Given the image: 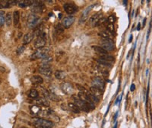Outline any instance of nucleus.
Listing matches in <instances>:
<instances>
[{"label":"nucleus","instance_id":"38","mask_svg":"<svg viewBox=\"0 0 152 128\" xmlns=\"http://www.w3.org/2000/svg\"><path fill=\"white\" fill-rule=\"evenodd\" d=\"M24 49H25V47L24 46V45H21V46L18 47V49H17V54L21 55V53H23V52L24 51Z\"/></svg>","mask_w":152,"mask_h":128},{"label":"nucleus","instance_id":"35","mask_svg":"<svg viewBox=\"0 0 152 128\" xmlns=\"http://www.w3.org/2000/svg\"><path fill=\"white\" fill-rule=\"evenodd\" d=\"M76 87L81 93H87V91L86 90V89L84 87V86H81L79 84H76Z\"/></svg>","mask_w":152,"mask_h":128},{"label":"nucleus","instance_id":"37","mask_svg":"<svg viewBox=\"0 0 152 128\" xmlns=\"http://www.w3.org/2000/svg\"><path fill=\"white\" fill-rule=\"evenodd\" d=\"M107 21H109V24H113V23L116 21V17L114 15H110V16H109Z\"/></svg>","mask_w":152,"mask_h":128},{"label":"nucleus","instance_id":"31","mask_svg":"<svg viewBox=\"0 0 152 128\" xmlns=\"http://www.w3.org/2000/svg\"><path fill=\"white\" fill-rule=\"evenodd\" d=\"M98 34H99L100 36H101V37L104 39H110V36L109 35V33H107V32H105V31H101Z\"/></svg>","mask_w":152,"mask_h":128},{"label":"nucleus","instance_id":"40","mask_svg":"<svg viewBox=\"0 0 152 128\" xmlns=\"http://www.w3.org/2000/svg\"><path fill=\"white\" fill-rule=\"evenodd\" d=\"M118 115H119V111H117L116 114H115V115H114V117H113V121H116V118H117V117H118Z\"/></svg>","mask_w":152,"mask_h":128},{"label":"nucleus","instance_id":"41","mask_svg":"<svg viewBox=\"0 0 152 128\" xmlns=\"http://www.w3.org/2000/svg\"><path fill=\"white\" fill-rule=\"evenodd\" d=\"M141 30V24L139 23V24H138V26H137V30Z\"/></svg>","mask_w":152,"mask_h":128},{"label":"nucleus","instance_id":"15","mask_svg":"<svg viewBox=\"0 0 152 128\" xmlns=\"http://www.w3.org/2000/svg\"><path fill=\"white\" fill-rule=\"evenodd\" d=\"M45 10V7L43 6V3H40L39 5H36L34 6V7H32L31 11H33V13H43Z\"/></svg>","mask_w":152,"mask_h":128},{"label":"nucleus","instance_id":"20","mask_svg":"<svg viewBox=\"0 0 152 128\" xmlns=\"http://www.w3.org/2000/svg\"><path fill=\"white\" fill-rule=\"evenodd\" d=\"M30 81L34 84H40V83H43V80L42 77L40 76H34L30 78Z\"/></svg>","mask_w":152,"mask_h":128},{"label":"nucleus","instance_id":"46","mask_svg":"<svg viewBox=\"0 0 152 128\" xmlns=\"http://www.w3.org/2000/svg\"><path fill=\"white\" fill-rule=\"evenodd\" d=\"M62 14H59V19H60V18H62Z\"/></svg>","mask_w":152,"mask_h":128},{"label":"nucleus","instance_id":"11","mask_svg":"<svg viewBox=\"0 0 152 128\" xmlns=\"http://www.w3.org/2000/svg\"><path fill=\"white\" fill-rule=\"evenodd\" d=\"M75 17H73V16L66 17H65L63 19L62 23V25L64 27V28L68 29L73 24V23L75 22Z\"/></svg>","mask_w":152,"mask_h":128},{"label":"nucleus","instance_id":"27","mask_svg":"<svg viewBox=\"0 0 152 128\" xmlns=\"http://www.w3.org/2000/svg\"><path fill=\"white\" fill-rule=\"evenodd\" d=\"M12 17L11 13H7L6 17H5V23H6L7 26H10L12 24Z\"/></svg>","mask_w":152,"mask_h":128},{"label":"nucleus","instance_id":"8","mask_svg":"<svg viewBox=\"0 0 152 128\" xmlns=\"http://www.w3.org/2000/svg\"><path fill=\"white\" fill-rule=\"evenodd\" d=\"M101 45H102V48L104 49L106 51H113L114 49V45L112 39H103L101 41Z\"/></svg>","mask_w":152,"mask_h":128},{"label":"nucleus","instance_id":"13","mask_svg":"<svg viewBox=\"0 0 152 128\" xmlns=\"http://www.w3.org/2000/svg\"><path fill=\"white\" fill-rule=\"evenodd\" d=\"M103 17V15L101 13H97V14H96V15H93L91 18H90V23L91 24L96 27L97 24V23L100 21V20L101 19V18Z\"/></svg>","mask_w":152,"mask_h":128},{"label":"nucleus","instance_id":"33","mask_svg":"<svg viewBox=\"0 0 152 128\" xmlns=\"http://www.w3.org/2000/svg\"><path fill=\"white\" fill-rule=\"evenodd\" d=\"M96 61H97L99 64H100V65H102L107 66V67H111V64L109 63V62H107V61H103V60H100V59H96Z\"/></svg>","mask_w":152,"mask_h":128},{"label":"nucleus","instance_id":"2","mask_svg":"<svg viewBox=\"0 0 152 128\" xmlns=\"http://www.w3.org/2000/svg\"><path fill=\"white\" fill-rule=\"evenodd\" d=\"M49 51V49L48 48L43 47L42 49H39L36 51L32 54V56H30L31 59H34V60H36V59L38 58H43L46 56H47V54Z\"/></svg>","mask_w":152,"mask_h":128},{"label":"nucleus","instance_id":"10","mask_svg":"<svg viewBox=\"0 0 152 128\" xmlns=\"http://www.w3.org/2000/svg\"><path fill=\"white\" fill-rule=\"evenodd\" d=\"M92 83H93L94 87L98 88L99 89L102 90V91L105 88V83H104V82H103V80L102 79L100 78V77H94V78L92 80Z\"/></svg>","mask_w":152,"mask_h":128},{"label":"nucleus","instance_id":"25","mask_svg":"<svg viewBox=\"0 0 152 128\" xmlns=\"http://www.w3.org/2000/svg\"><path fill=\"white\" fill-rule=\"evenodd\" d=\"M54 74H55V77H56V78L58 80H63V79H65V77H66L65 72L62 71H56L55 72Z\"/></svg>","mask_w":152,"mask_h":128},{"label":"nucleus","instance_id":"12","mask_svg":"<svg viewBox=\"0 0 152 128\" xmlns=\"http://www.w3.org/2000/svg\"><path fill=\"white\" fill-rule=\"evenodd\" d=\"M61 89L64 93L68 95H72L74 93V88L69 83H63L61 85Z\"/></svg>","mask_w":152,"mask_h":128},{"label":"nucleus","instance_id":"45","mask_svg":"<svg viewBox=\"0 0 152 128\" xmlns=\"http://www.w3.org/2000/svg\"><path fill=\"white\" fill-rule=\"evenodd\" d=\"M127 2H128L127 1H123V3H124V5H125V6H127V5H126Z\"/></svg>","mask_w":152,"mask_h":128},{"label":"nucleus","instance_id":"17","mask_svg":"<svg viewBox=\"0 0 152 128\" xmlns=\"http://www.w3.org/2000/svg\"><path fill=\"white\" fill-rule=\"evenodd\" d=\"M36 102L37 104H39L40 106H44V107H49V102L45 98H39Z\"/></svg>","mask_w":152,"mask_h":128},{"label":"nucleus","instance_id":"5","mask_svg":"<svg viewBox=\"0 0 152 128\" xmlns=\"http://www.w3.org/2000/svg\"><path fill=\"white\" fill-rule=\"evenodd\" d=\"M75 104L78 108H79L80 110H82V111H86V112H88L90 111L91 108L88 106V104H87L86 102L80 99H75Z\"/></svg>","mask_w":152,"mask_h":128},{"label":"nucleus","instance_id":"4","mask_svg":"<svg viewBox=\"0 0 152 128\" xmlns=\"http://www.w3.org/2000/svg\"><path fill=\"white\" fill-rule=\"evenodd\" d=\"M34 124L43 126L47 128H52L53 126V123L47 119H43V118H34Z\"/></svg>","mask_w":152,"mask_h":128},{"label":"nucleus","instance_id":"44","mask_svg":"<svg viewBox=\"0 0 152 128\" xmlns=\"http://www.w3.org/2000/svg\"><path fill=\"white\" fill-rule=\"evenodd\" d=\"M146 18H145L144 19V21H143V27H145V22H146Z\"/></svg>","mask_w":152,"mask_h":128},{"label":"nucleus","instance_id":"19","mask_svg":"<svg viewBox=\"0 0 152 128\" xmlns=\"http://www.w3.org/2000/svg\"><path fill=\"white\" fill-rule=\"evenodd\" d=\"M34 1H24V0H23V1H18V6L21 8H25L32 6V5H34Z\"/></svg>","mask_w":152,"mask_h":128},{"label":"nucleus","instance_id":"32","mask_svg":"<svg viewBox=\"0 0 152 128\" xmlns=\"http://www.w3.org/2000/svg\"><path fill=\"white\" fill-rule=\"evenodd\" d=\"M4 11H0V27H2L5 24V17H4Z\"/></svg>","mask_w":152,"mask_h":128},{"label":"nucleus","instance_id":"39","mask_svg":"<svg viewBox=\"0 0 152 128\" xmlns=\"http://www.w3.org/2000/svg\"><path fill=\"white\" fill-rule=\"evenodd\" d=\"M135 89V85L132 83L131 85V86H130V90L132 91V92H133V91H134Z\"/></svg>","mask_w":152,"mask_h":128},{"label":"nucleus","instance_id":"42","mask_svg":"<svg viewBox=\"0 0 152 128\" xmlns=\"http://www.w3.org/2000/svg\"><path fill=\"white\" fill-rule=\"evenodd\" d=\"M132 38H133V36L131 34V36H130V37H129V43H131L132 41Z\"/></svg>","mask_w":152,"mask_h":128},{"label":"nucleus","instance_id":"26","mask_svg":"<svg viewBox=\"0 0 152 128\" xmlns=\"http://www.w3.org/2000/svg\"><path fill=\"white\" fill-rule=\"evenodd\" d=\"M30 111L33 115H38L40 111H41V108L38 106H33L30 107Z\"/></svg>","mask_w":152,"mask_h":128},{"label":"nucleus","instance_id":"36","mask_svg":"<svg viewBox=\"0 0 152 128\" xmlns=\"http://www.w3.org/2000/svg\"><path fill=\"white\" fill-rule=\"evenodd\" d=\"M107 30L111 32V33H113V32L114 31V26H113V24H109L107 25Z\"/></svg>","mask_w":152,"mask_h":128},{"label":"nucleus","instance_id":"16","mask_svg":"<svg viewBox=\"0 0 152 128\" xmlns=\"http://www.w3.org/2000/svg\"><path fill=\"white\" fill-rule=\"evenodd\" d=\"M91 93L93 94L94 96H96L97 98L99 99L102 97V95H103L102 90L99 89L98 88H97V87H94V86H92V87H91Z\"/></svg>","mask_w":152,"mask_h":128},{"label":"nucleus","instance_id":"1","mask_svg":"<svg viewBox=\"0 0 152 128\" xmlns=\"http://www.w3.org/2000/svg\"><path fill=\"white\" fill-rule=\"evenodd\" d=\"M40 21V17H38L36 14H30L27 17V24L28 26V27L30 28H34V27L39 24V22Z\"/></svg>","mask_w":152,"mask_h":128},{"label":"nucleus","instance_id":"9","mask_svg":"<svg viewBox=\"0 0 152 128\" xmlns=\"http://www.w3.org/2000/svg\"><path fill=\"white\" fill-rule=\"evenodd\" d=\"M63 8H64V9H65L66 12L67 14H68V15H72V14H74V13L78 11L77 6H75L74 4H72V3L64 4Z\"/></svg>","mask_w":152,"mask_h":128},{"label":"nucleus","instance_id":"24","mask_svg":"<svg viewBox=\"0 0 152 128\" xmlns=\"http://www.w3.org/2000/svg\"><path fill=\"white\" fill-rule=\"evenodd\" d=\"M28 96L30 98V99H37L39 97V93H38V91L36 90V89H30L29 91V93H28Z\"/></svg>","mask_w":152,"mask_h":128},{"label":"nucleus","instance_id":"47","mask_svg":"<svg viewBox=\"0 0 152 128\" xmlns=\"http://www.w3.org/2000/svg\"><path fill=\"white\" fill-rule=\"evenodd\" d=\"M23 128H25V127H23Z\"/></svg>","mask_w":152,"mask_h":128},{"label":"nucleus","instance_id":"7","mask_svg":"<svg viewBox=\"0 0 152 128\" xmlns=\"http://www.w3.org/2000/svg\"><path fill=\"white\" fill-rule=\"evenodd\" d=\"M95 6H96V5L92 4V5H91V6H89L88 7L86 8L85 9L84 11L82 12L81 17L80 20H79V24H83V23H85V22L87 21V17H88V14L90 13V11L92 10V9H93V8L95 7Z\"/></svg>","mask_w":152,"mask_h":128},{"label":"nucleus","instance_id":"23","mask_svg":"<svg viewBox=\"0 0 152 128\" xmlns=\"http://www.w3.org/2000/svg\"><path fill=\"white\" fill-rule=\"evenodd\" d=\"M99 59L110 63L111 61H114V57H113L112 56H109V55H103V56H100Z\"/></svg>","mask_w":152,"mask_h":128},{"label":"nucleus","instance_id":"18","mask_svg":"<svg viewBox=\"0 0 152 128\" xmlns=\"http://www.w3.org/2000/svg\"><path fill=\"white\" fill-rule=\"evenodd\" d=\"M13 19H14V25L15 27L18 26L20 21V12L18 11H15L13 13Z\"/></svg>","mask_w":152,"mask_h":128},{"label":"nucleus","instance_id":"6","mask_svg":"<svg viewBox=\"0 0 152 128\" xmlns=\"http://www.w3.org/2000/svg\"><path fill=\"white\" fill-rule=\"evenodd\" d=\"M39 72L41 74L47 77L52 76V68L48 64H43L39 67Z\"/></svg>","mask_w":152,"mask_h":128},{"label":"nucleus","instance_id":"22","mask_svg":"<svg viewBox=\"0 0 152 128\" xmlns=\"http://www.w3.org/2000/svg\"><path fill=\"white\" fill-rule=\"evenodd\" d=\"M68 106V108H69V109H70V110L72 112H74V113H80L81 110H80L79 108H78L75 103L69 102Z\"/></svg>","mask_w":152,"mask_h":128},{"label":"nucleus","instance_id":"30","mask_svg":"<svg viewBox=\"0 0 152 128\" xmlns=\"http://www.w3.org/2000/svg\"><path fill=\"white\" fill-rule=\"evenodd\" d=\"M55 31H56V34L62 33V32L64 31V27H63L62 24H59L56 25V28H55Z\"/></svg>","mask_w":152,"mask_h":128},{"label":"nucleus","instance_id":"29","mask_svg":"<svg viewBox=\"0 0 152 128\" xmlns=\"http://www.w3.org/2000/svg\"><path fill=\"white\" fill-rule=\"evenodd\" d=\"M50 100H52V101L53 102H59V100H60V98H59L58 95H56V94L54 93H49V97H48Z\"/></svg>","mask_w":152,"mask_h":128},{"label":"nucleus","instance_id":"43","mask_svg":"<svg viewBox=\"0 0 152 128\" xmlns=\"http://www.w3.org/2000/svg\"><path fill=\"white\" fill-rule=\"evenodd\" d=\"M117 127H118V124H117V123H116V124H115V125L113 126V128H117Z\"/></svg>","mask_w":152,"mask_h":128},{"label":"nucleus","instance_id":"14","mask_svg":"<svg viewBox=\"0 0 152 128\" xmlns=\"http://www.w3.org/2000/svg\"><path fill=\"white\" fill-rule=\"evenodd\" d=\"M34 36H35L34 32H30V33H27L26 35H24V39H23V43H24V44H28V43H30L31 41L34 39Z\"/></svg>","mask_w":152,"mask_h":128},{"label":"nucleus","instance_id":"3","mask_svg":"<svg viewBox=\"0 0 152 128\" xmlns=\"http://www.w3.org/2000/svg\"><path fill=\"white\" fill-rule=\"evenodd\" d=\"M46 37H47V34L45 33H42L39 36L38 38L34 41V45L36 49H42L46 45Z\"/></svg>","mask_w":152,"mask_h":128},{"label":"nucleus","instance_id":"21","mask_svg":"<svg viewBox=\"0 0 152 128\" xmlns=\"http://www.w3.org/2000/svg\"><path fill=\"white\" fill-rule=\"evenodd\" d=\"M92 48H93V49L97 53L102 55V56H103V55H107V51H106V50L104 49H103L102 47L94 45V46H92Z\"/></svg>","mask_w":152,"mask_h":128},{"label":"nucleus","instance_id":"34","mask_svg":"<svg viewBox=\"0 0 152 128\" xmlns=\"http://www.w3.org/2000/svg\"><path fill=\"white\" fill-rule=\"evenodd\" d=\"M53 61V58L52 57H50V56H46L45 58H43L42 59V62L44 63V64H47L50 61Z\"/></svg>","mask_w":152,"mask_h":128},{"label":"nucleus","instance_id":"28","mask_svg":"<svg viewBox=\"0 0 152 128\" xmlns=\"http://www.w3.org/2000/svg\"><path fill=\"white\" fill-rule=\"evenodd\" d=\"M86 94H87V96H88V98H89V99L91 100V101L94 102H94H95V103H98V102H99L100 99H97L96 96H94V95L93 94H92L91 92H87Z\"/></svg>","mask_w":152,"mask_h":128}]
</instances>
